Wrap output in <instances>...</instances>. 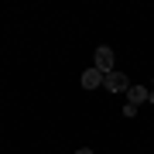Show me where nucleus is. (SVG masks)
<instances>
[{"label":"nucleus","instance_id":"obj_2","mask_svg":"<svg viewBox=\"0 0 154 154\" xmlns=\"http://www.w3.org/2000/svg\"><path fill=\"white\" fill-rule=\"evenodd\" d=\"M103 89H106V93H123V89H130V86H127V75H123V72H106V75H103Z\"/></svg>","mask_w":154,"mask_h":154},{"label":"nucleus","instance_id":"obj_4","mask_svg":"<svg viewBox=\"0 0 154 154\" xmlns=\"http://www.w3.org/2000/svg\"><path fill=\"white\" fill-rule=\"evenodd\" d=\"M147 99H151V89L147 86H130V89H127V103L140 106V103H147Z\"/></svg>","mask_w":154,"mask_h":154},{"label":"nucleus","instance_id":"obj_7","mask_svg":"<svg viewBox=\"0 0 154 154\" xmlns=\"http://www.w3.org/2000/svg\"><path fill=\"white\" fill-rule=\"evenodd\" d=\"M151 93H154V89H151Z\"/></svg>","mask_w":154,"mask_h":154},{"label":"nucleus","instance_id":"obj_1","mask_svg":"<svg viewBox=\"0 0 154 154\" xmlns=\"http://www.w3.org/2000/svg\"><path fill=\"white\" fill-rule=\"evenodd\" d=\"M93 62H96V69L103 72V75H106V72H113V48H110V45H99L96 55H93Z\"/></svg>","mask_w":154,"mask_h":154},{"label":"nucleus","instance_id":"obj_6","mask_svg":"<svg viewBox=\"0 0 154 154\" xmlns=\"http://www.w3.org/2000/svg\"><path fill=\"white\" fill-rule=\"evenodd\" d=\"M75 154H93V151H89V147H79V151H75Z\"/></svg>","mask_w":154,"mask_h":154},{"label":"nucleus","instance_id":"obj_5","mask_svg":"<svg viewBox=\"0 0 154 154\" xmlns=\"http://www.w3.org/2000/svg\"><path fill=\"white\" fill-rule=\"evenodd\" d=\"M123 116H127V120H130V116H137V106H134V103H127V106H123Z\"/></svg>","mask_w":154,"mask_h":154},{"label":"nucleus","instance_id":"obj_3","mask_svg":"<svg viewBox=\"0 0 154 154\" xmlns=\"http://www.w3.org/2000/svg\"><path fill=\"white\" fill-rule=\"evenodd\" d=\"M79 82H82V89H99V86H103V72L93 65V69L82 72V79H79Z\"/></svg>","mask_w":154,"mask_h":154}]
</instances>
